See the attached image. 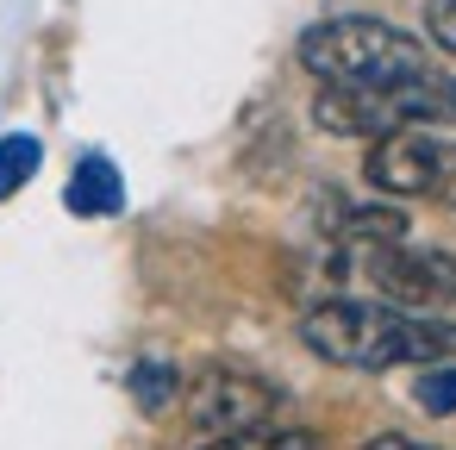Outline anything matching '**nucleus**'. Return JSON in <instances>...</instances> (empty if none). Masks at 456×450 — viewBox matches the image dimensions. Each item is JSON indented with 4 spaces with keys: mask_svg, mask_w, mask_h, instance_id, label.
<instances>
[{
    "mask_svg": "<svg viewBox=\"0 0 456 450\" xmlns=\"http://www.w3.org/2000/svg\"><path fill=\"white\" fill-rule=\"evenodd\" d=\"M300 344L331 369H425L456 356V319L387 300H319L300 319Z\"/></svg>",
    "mask_w": 456,
    "mask_h": 450,
    "instance_id": "nucleus-1",
    "label": "nucleus"
},
{
    "mask_svg": "<svg viewBox=\"0 0 456 450\" xmlns=\"http://www.w3.org/2000/svg\"><path fill=\"white\" fill-rule=\"evenodd\" d=\"M300 70L319 76L325 88H381V82L425 76L431 57H425V45L406 38L400 26L344 13V20H325V26H313V32L300 38Z\"/></svg>",
    "mask_w": 456,
    "mask_h": 450,
    "instance_id": "nucleus-2",
    "label": "nucleus"
},
{
    "mask_svg": "<svg viewBox=\"0 0 456 450\" xmlns=\"http://www.w3.org/2000/svg\"><path fill=\"white\" fill-rule=\"evenodd\" d=\"M313 126L331 138H387L406 126H456V82L425 70L381 88H319Z\"/></svg>",
    "mask_w": 456,
    "mask_h": 450,
    "instance_id": "nucleus-3",
    "label": "nucleus"
},
{
    "mask_svg": "<svg viewBox=\"0 0 456 450\" xmlns=\"http://www.w3.org/2000/svg\"><path fill=\"white\" fill-rule=\"evenodd\" d=\"M338 275L350 288H362L369 300H387V307H406V313H437L456 300V257L444 250H425V244H406L400 238H356L338 250Z\"/></svg>",
    "mask_w": 456,
    "mask_h": 450,
    "instance_id": "nucleus-4",
    "label": "nucleus"
},
{
    "mask_svg": "<svg viewBox=\"0 0 456 450\" xmlns=\"http://www.w3.org/2000/svg\"><path fill=\"white\" fill-rule=\"evenodd\" d=\"M362 182L387 200H431L456 207V138H437L431 126H406L369 144Z\"/></svg>",
    "mask_w": 456,
    "mask_h": 450,
    "instance_id": "nucleus-5",
    "label": "nucleus"
},
{
    "mask_svg": "<svg viewBox=\"0 0 456 450\" xmlns=\"http://www.w3.org/2000/svg\"><path fill=\"white\" fill-rule=\"evenodd\" d=\"M275 413H281V388L263 381V375H244V369H207L188 388V425L207 431V438L275 425Z\"/></svg>",
    "mask_w": 456,
    "mask_h": 450,
    "instance_id": "nucleus-6",
    "label": "nucleus"
},
{
    "mask_svg": "<svg viewBox=\"0 0 456 450\" xmlns=\"http://www.w3.org/2000/svg\"><path fill=\"white\" fill-rule=\"evenodd\" d=\"M63 207L76 213V219H113L119 207H126V176H119V163L113 157H82L76 169H69V188H63Z\"/></svg>",
    "mask_w": 456,
    "mask_h": 450,
    "instance_id": "nucleus-7",
    "label": "nucleus"
},
{
    "mask_svg": "<svg viewBox=\"0 0 456 450\" xmlns=\"http://www.w3.org/2000/svg\"><path fill=\"white\" fill-rule=\"evenodd\" d=\"M38 169H45V144L32 132H7V138H0V200H13Z\"/></svg>",
    "mask_w": 456,
    "mask_h": 450,
    "instance_id": "nucleus-8",
    "label": "nucleus"
},
{
    "mask_svg": "<svg viewBox=\"0 0 456 450\" xmlns=\"http://www.w3.org/2000/svg\"><path fill=\"white\" fill-rule=\"evenodd\" d=\"M200 450H319V438H313V431H300V425H250V431L207 438Z\"/></svg>",
    "mask_w": 456,
    "mask_h": 450,
    "instance_id": "nucleus-9",
    "label": "nucleus"
},
{
    "mask_svg": "<svg viewBox=\"0 0 456 450\" xmlns=\"http://www.w3.org/2000/svg\"><path fill=\"white\" fill-rule=\"evenodd\" d=\"M175 388H182V375H175L169 363H138V369H132V400H138L144 413H163V406L175 400Z\"/></svg>",
    "mask_w": 456,
    "mask_h": 450,
    "instance_id": "nucleus-10",
    "label": "nucleus"
},
{
    "mask_svg": "<svg viewBox=\"0 0 456 450\" xmlns=\"http://www.w3.org/2000/svg\"><path fill=\"white\" fill-rule=\"evenodd\" d=\"M412 400H419L431 419H450V413H456V369L425 363V369H419V381H412Z\"/></svg>",
    "mask_w": 456,
    "mask_h": 450,
    "instance_id": "nucleus-11",
    "label": "nucleus"
},
{
    "mask_svg": "<svg viewBox=\"0 0 456 450\" xmlns=\"http://www.w3.org/2000/svg\"><path fill=\"white\" fill-rule=\"evenodd\" d=\"M425 38L456 57V0H425Z\"/></svg>",
    "mask_w": 456,
    "mask_h": 450,
    "instance_id": "nucleus-12",
    "label": "nucleus"
},
{
    "mask_svg": "<svg viewBox=\"0 0 456 450\" xmlns=\"http://www.w3.org/2000/svg\"><path fill=\"white\" fill-rule=\"evenodd\" d=\"M362 450H444V444H425V438H406V431H375Z\"/></svg>",
    "mask_w": 456,
    "mask_h": 450,
    "instance_id": "nucleus-13",
    "label": "nucleus"
}]
</instances>
